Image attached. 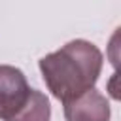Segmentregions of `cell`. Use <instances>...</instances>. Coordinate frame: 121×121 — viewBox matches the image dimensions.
<instances>
[{
    "label": "cell",
    "mask_w": 121,
    "mask_h": 121,
    "mask_svg": "<svg viewBox=\"0 0 121 121\" xmlns=\"http://www.w3.org/2000/svg\"><path fill=\"white\" fill-rule=\"evenodd\" d=\"M102 51L87 40H72L40 59L38 66L49 93L62 104L95 89L102 72Z\"/></svg>",
    "instance_id": "6da1fadb"
},
{
    "label": "cell",
    "mask_w": 121,
    "mask_h": 121,
    "mask_svg": "<svg viewBox=\"0 0 121 121\" xmlns=\"http://www.w3.org/2000/svg\"><path fill=\"white\" fill-rule=\"evenodd\" d=\"M30 85L23 70L11 64H0V119L11 121L28 102Z\"/></svg>",
    "instance_id": "7a4b0ae2"
},
{
    "label": "cell",
    "mask_w": 121,
    "mask_h": 121,
    "mask_svg": "<svg viewBox=\"0 0 121 121\" xmlns=\"http://www.w3.org/2000/svg\"><path fill=\"white\" fill-rule=\"evenodd\" d=\"M110 102L96 89H89L83 95L64 102L66 121H110Z\"/></svg>",
    "instance_id": "3957f363"
},
{
    "label": "cell",
    "mask_w": 121,
    "mask_h": 121,
    "mask_svg": "<svg viewBox=\"0 0 121 121\" xmlns=\"http://www.w3.org/2000/svg\"><path fill=\"white\" fill-rule=\"evenodd\" d=\"M51 119V106H49V98L38 91L32 89L28 102L25 104V108L11 119V121H49Z\"/></svg>",
    "instance_id": "277c9868"
}]
</instances>
